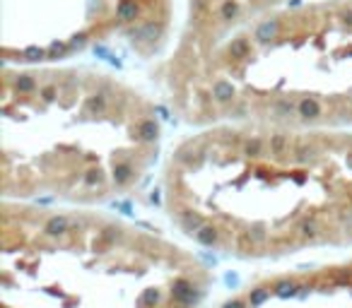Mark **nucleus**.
Here are the masks:
<instances>
[{
	"label": "nucleus",
	"instance_id": "1",
	"mask_svg": "<svg viewBox=\"0 0 352 308\" xmlns=\"http://www.w3.org/2000/svg\"><path fill=\"white\" fill-rule=\"evenodd\" d=\"M162 31H164V27L160 22L145 19V22L136 24L133 29H128V39L133 41V43H152V41H157L162 36Z\"/></svg>",
	"mask_w": 352,
	"mask_h": 308
},
{
	"label": "nucleus",
	"instance_id": "2",
	"mask_svg": "<svg viewBox=\"0 0 352 308\" xmlns=\"http://www.w3.org/2000/svg\"><path fill=\"white\" fill-rule=\"evenodd\" d=\"M172 299H174V304L176 306H181V308H188L193 306L198 299H200V292H196V287L190 284L188 280H176L174 282V289H172Z\"/></svg>",
	"mask_w": 352,
	"mask_h": 308
},
{
	"label": "nucleus",
	"instance_id": "3",
	"mask_svg": "<svg viewBox=\"0 0 352 308\" xmlns=\"http://www.w3.org/2000/svg\"><path fill=\"white\" fill-rule=\"evenodd\" d=\"M297 111H299V118H302V121H316V118H321V116H324V106H321V101H318V99H314V96H304V99H299Z\"/></svg>",
	"mask_w": 352,
	"mask_h": 308
},
{
	"label": "nucleus",
	"instance_id": "4",
	"mask_svg": "<svg viewBox=\"0 0 352 308\" xmlns=\"http://www.w3.org/2000/svg\"><path fill=\"white\" fill-rule=\"evenodd\" d=\"M292 154H294V164H309V161L318 159L321 149L316 147L314 142H309V140H299L294 145V149H292Z\"/></svg>",
	"mask_w": 352,
	"mask_h": 308
},
{
	"label": "nucleus",
	"instance_id": "5",
	"mask_svg": "<svg viewBox=\"0 0 352 308\" xmlns=\"http://www.w3.org/2000/svg\"><path fill=\"white\" fill-rule=\"evenodd\" d=\"M290 149H292L290 135H284V133L270 135V140H268V154H272L275 159H282V157L290 154Z\"/></svg>",
	"mask_w": 352,
	"mask_h": 308
},
{
	"label": "nucleus",
	"instance_id": "6",
	"mask_svg": "<svg viewBox=\"0 0 352 308\" xmlns=\"http://www.w3.org/2000/svg\"><path fill=\"white\" fill-rule=\"evenodd\" d=\"M44 231L48 234V236H54V239H63L66 234L72 231V222H70V217H51L48 222H46V227Z\"/></svg>",
	"mask_w": 352,
	"mask_h": 308
},
{
	"label": "nucleus",
	"instance_id": "7",
	"mask_svg": "<svg viewBox=\"0 0 352 308\" xmlns=\"http://www.w3.org/2000/svg\"><path fill=\"white\" fill-rule=\"evenodd\" d=\"M297 104L299 101H292V99H278L270 104V111L272 118H297L299 111H297Z\"/></svg>",
	"mask_w": 352,
	"mask_h": 308
},
{
	"label": "nucleus",
	"instance_id": "8",
	"mask_svg": "<svg viewBox=\"0 0 352 308\" xmlns=\"http://www.w3.org/2000/svg\"><path fill=\"white\" fill-rule=\"evenodd\" d=\"M278 34H280V19H263L256 27V31H254L256 41H260V43H268V41L278 39Z\"/></svg>",
	"mask_w": 352,
	"mask_h": 308
},
{
	"label": "nucleus",
	"instance_id": "9",
	"mask_svg": "<svg viewBox=\"0 0 352 308\" xmlns=\"http://www.w3.org/2000/svg\"><path fill=\"white\" fill-rule=\"evenodd\" d=\"M299 236L302 239H306V241H316L318 236H321V222H318V217L312 215V217H304L302 222H299Z\"/></svg>",
	"mask_w": 352,
	"mask_h": 308
},
{
	"label": "nucleus",
	"instance_id": "10",
	"mask_svg": "<svg viewBox=\"0 0 352 308\" xmlns=\"http://www.w3.org/2000/svg\"><path fill=\"white\" fill-rule=\"evenodd\" d=\"M242 154L251 157V159L266 157L268 154V142L260 140V137H246L244 142H242Z\"/></svg>",
	"mask_w": 352,
	"mask_h": 308
},
{
	"label": "nucleus",
	"instance_id": "11",
	"mask_svg": "<svg viewBox=\"0 0 352 308\" xmlns=\"http://www.w3.org/2000/svg\"><path fill=\"white\" fill-rule=\"evenodd\" d=\"M193 236H196V241L200 243V246H208V248L220 246V229H217L215 224H208V222H205Z\"/></svg>",
	"mask_w": 352,
	"mask_h": 308
},
{
	"label": "nucleus",
	"instance_id": "12",
	"mask_svg": "<svg viewBox=\"0 0 352 308\" xmlns=\"http://www.w3.org/2000/svg\"><path fill=\"white\" fill-rule=\"evenodd\" d=\"M133 178H136V169H133L130 161H116L114 164V181H116V186H128Z\"/></svg>",
	"mask_w": 352,
	"mask_h": 308
},
{
	"label": "nucleus",
	"instance_id": "13",
	"mask_svg": "<svg viewBox=\"0 0 352 308\" xmlns=\"http://www.w3.org/2000/svg\"><path fill=\"white\" fill-rule=\"evenodd\" d=\"M178 222H181L184 231H188V234H196V231L205 224L203 217L198 215V212H193V210H181V212H178Z\"/></svg>",
	"mask_w": 352,
	"mask_h": 308
},
{
	"label": "nucleus",
	"instance_id": "14",
	"mask_svg": "<svg viewBox=\"0 0 352 308\" xmlns=\"http://www.w3.org/2000/svg\"><path fill=\"white\" fill-rule=\"evenodd\" d=\"M108 106V96L102 92H94L92 96H87V101H84V113H90V116H99V113H104Z\"/></svg>",
	"mask_w": 352,
	"mask_h": 308
},
{
	"label": "nucleus",
	"instance_id": "15",
	"mask_svg": "<svg viewBox=\"0 0 352 308\" xmlns=\"http://www.w3.org/2000/svg\"><path fill=\"white\" fill-rule=\"evenodd\" d=\"M138 14H140V7H138L136 0H121V2L116 5V17H118L121 22H136Z\"/></svg>",
	"mask_w": 352,
	"mask_h": 308
},
{
	"label": "nucleus",
	"instance_id": "16",
	"mask_svg": "<svg viewBox=\"0 0 352 308\" xmlns=\"http://www.w3.org/2000/svg\"><path fill=\"white\" fill-rule=\"evenodd\" d=\"M302 292V284H297L294 280H280L272 284V294L280 296V299H290V296H299Z\"/></svg>",
	"mask_w": 352,
	"mask_h": 308
},
{
	"label": "nucleus",
	"instance_id": "17",
	"mask_svg": "<svg viewBox=\"0 0 352 308\" xmlns=\"http://www.w3.org/2000/svg\"><path fill=\"white\" fill-rule=\"evenodd\" d=\"M212 96H215L220 104H230V101H234V87H232V82L215 80L212 82Z\"/></svg>",
	"mask_w": 352,
	"mask_h": 308
},
{
	"label": "nucleus",
	"instance_id": "18",
	"mask_svg": "<svg viewBox=\"0 0 352 308\" xmlns=\"http://www.w3.org/2000/svg\"><path fill=\"white\" fill-rule=\"evenodd\" d=\"M138 137L142 140V142H154L157 137H160V125L148 118V121H140L138 123Z\"/></svg>",
	"mask_w": 352,
	"mask_h": 308
},
{
	"label": "nucleus",
	"instance_id": "19",
	"mask_svg": "<svg viewBox=\"0 0 352 308\" xmlns=\"http://www.w3.org/2000/svg\"><path fill=\"white\" fill-rule=\"evenodd\" d=\"M230 55L234 58V60H246L248 55H251V41L248 39H234L230 43Z\"/></svg>",
	"mask_w": 352,
	"mask_h": 308
},
{
	"label": "nucleus",
	"instance_id": "20",
	"mask_svg": "<svg viewBox=\"0 0 352 308\" xmlns=\"http://www.w3.org/2000/svg\"><path fill=\"white\" fill-rule=\"evenodd\" d=\"M268 299H270V289H266V287H256V289H251V292H248V306L258 308V306H263Z\"/></svg>",
	"mask_w": 352,
	"mask_h": 308
},
{
	"label": "nucleus",
	"instance_id": "21",
	"mask_svg": "<svg viewBox=\"0 0 352 308\" xmlns=\"http://www.w3.org/2000/svg\"><path fill=\"white\" fill-rule=\"evenodd\" d=\"M256 248H258V246L251 241L248 231H239V234H236V251H239V253L248 255V253H254Z\"/></svg>",
	"mask_w": 352,
	"mask_h": 308
},
{
	"label": "nucleus",
	"instance_id": "22",
	"mask_svg": "<svg viewBox=\"0 0 352 308\" xmlns=\"http://www.w3.org/2000/svg\"><path fill=\"white\" fill-rule=\"evenodd\" d=\"M236 14H239V2H236V0H224V2L220 5V17H222L224 22L236 19Z\"/></svg>",
	"mask_w": 352,
	"mask_h": 308
},
{
	"label": "nucleus",
	"instance_id": "23",
	"mask_svg": "<svg viewBox=\"0 0 352 308\" xmlns=\"http://www.w3.org/2000/svg\"><path fill=\"white\" fill-rule=\"evenodd\" d=\"M14 89L20 94H32L36 89V80H34L32 75H20V77L14 80Z\"/></svg>",
	"mask_w": 352,
	"mask_h": 308
},
{
	"label": "nucleus",
	"instance_id": "24",
	"mask_svg": "<svg viewBox=\"0 0 352 308\" xmlns=\"http://www.w3.org/2000/svg\"><path fill=\"white\" fill-rule=\"evenodd\" d=\"M157 301H160V294H157L154 289H145V292L140 294V299H138V306L154 308V306H157Z\"/></svg>",
	"mask_w": 352,
	"mask_h": 308
},
{
	"label": "nucleus",
	"instance_id": "25",
	"mask_svg": "<svg viewBox=\"0 0 352 308\" xmlns=\"http://www.w3.org/2000/svg\"><path fill=\"white\" fill-rule=\"evenodd\" d=\"M248 236H251V241L256 243L258 248L268 243V231H266L263 227H254V229H248Z\"/></svg>",
	"mask_w": 352,
	"mask_h": 308
},
{
	"label": "nucleus",
	"instance_id": "26",
	"mask_svg": "<svg viewBox=\"0 0 352 308\" xmlns=\"http://www.w3.org/2000/svg\"><path fill=\"white\" fill-rule=\"evenodd\" d=\"M70 51V43H63V41H54L48 46V58H63V55Z\"/></svg>",
	"mask_w": 352,
	"mask_h": 308
},
{
	"label": "nucleus",
	"instance_id": "27",
	"mask_svg": "<svg viewBox=\"0 0 352 308\" xmlns=\"http://www.w3.org/2000/svg\"><path fill=\"white\" fill-rule=\"evenodd\" d=\"M24 60H44L46 55H48V51L46 48H39V46H29V48H24Z\"/></svg>",
	"mask_w": 352,
	"mask_h": 308
},
{
	"label": "nucleus",
	"instance_id": "28",
	"mask_svg": "<svg viewBox=\"0 0 352 308\" xmlns=\"http://www.w3.org/2000/svg\"><path fill=\"white\" fill-rule=\"evenodd\" d=\"M58 92H60L58 84H44V87H39V96L44 101H54L56 96H58Z\"/></svg>",
	"mask_w": 352,
	"mask_h": 308
},
{
	"label": "nucleus",
	"instance_id": "29",
	"mask_svg": "<svg viewBox=\"0 0 352 308\" xmlns=\"http://www.w3.org/2000/svg\"><path fill=\"white\" fill-rule=\"evenodd\" d=\"M102 181H104V178H102L99 171H87V174L82 176V183H84V186H90V188L102 186Z\"/></svg>",
	"mask_w": 352,
	"mask_h": 308
},
{
	"label": "nucleus",
	"instance_id": "30",
	"mask_svg": "<svg viewBox=\"0 0 352 308\" xmlns=\"http://www.w3.org/2000/svg\"><path fill=\"white\" fill-rule=\"evenodd\" d=\"M208 10V0H193V17H203Z\"/></svg>",
	"mask_w": 352,
	"mask_h": 308
},
{
	"label": "nucleus",
	"instance_id": "31",
	"mask_svg": "<svg viewBox=\"0 0 352 308\" xmlns=\"http://www.w3.org/2000/svg\"><path fill=\"white\" fill-rule=\"evenodd\" d=\"M222 308H248V301H242V299H232V301H227Z\"/></svg>",
	"mask_w": 352,
	"mask_h": 308
},
{
	"label": "nucleus",
	"instance_id": "32",
	"mask_svg": "<svg viewBox=\"0 0 352 308\" xmlns=\"http://www.w3.org/2000/svg\"><path fill=\"white\" fill-rule=\"evenodd\" d=\"M340 19H342V24L348 29H352V7H348V10H342V14H340Z\"/></svg>",
	"mask_w": 352,
	"mask_h": 308
},
{
	"label": "nucleus",
	"instance_id": "33",
	"mask_svg": "<svg viewBox=\"0 0 352 308\" xmlns=\"http://www.w3.org/2000/svg\"><path fill=\"white\" fill-rule=\"evenodd\" d=\"M84 41H87V34H78L75 39L70 41V48H82V46H84Z\"/></svg>",
	"mask_w": 352,
	"mask_h": 308
},
{
	"label": "nucleus",
	"instance_id": "34",
	"mask_svg": "<svg viewBox=\"0 0 352 308\" xmlns=\"http://www.w3.org/2000/svg\"><path fill=\"white\" fill-rule=\"evenodd\" d=\"M224 282H227L230 287H236V284H239V277H236V275H232V272H227V275H224Z\"/></svg>",
	"mask_w": 352,
	"mask_h": 308
},
{
	"label": "nucleus",
	"instance_id": "35",
	"mask_svg": "<svg viewBox=\"0 0 352 308\" xmlns=\"http://www.w3.org/2000/svg\"><path fill=\"white\" fill-rule=\"evenodd\" d=\"M345 164H348V169H352V152L345 154Z\"/></svg>",
	"mask_w": 352,
	"mask_h": 308
}]
</instances>
